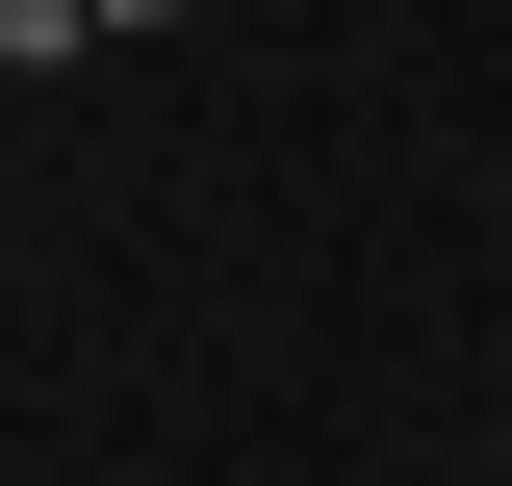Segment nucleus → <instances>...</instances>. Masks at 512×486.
Instances as JSON below:
<instances>
[{
  "label": "nucleus",
  "mask_w": 512,
  "mask_h": 486,
  "mask_svg": "<svg viewBox=\"0 0 512 486\" xmlns=\"http://www.w3.org/2000/svg\"><path fill=\"white\" fill-rule=\"evenodd\" d=\"M103 52V0H0V77H77Z\"/></svg>",
  "instance_id": "1"
},
{
  "label": "nucleus",
  "mask_w": 512,
  "mask_h": 486,
  "mask_svg": "<svg viewBox=\"0 0 512 486\" xmlns=\"http://www.w3.org/2000/svg\"><path fill=\"white\" fill-rule=\"evenodd\" d=\"M128 26H180V0H103V52H128Z\"/></svg>",
  "instance_id": "2"
}]
</instances>
